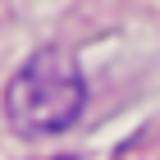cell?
<instances>
[{
    "label": "cell",
    "instance_id": "obj_1",
    "mask_svg": "<svg viewBox=\"0 0 160 160\" xmlns=\"http://www.w3.org/2000/svg\"><path fill=\"white\" fill-rule=\"evenodd\" d=\"M87 105V82L82 69L69 50L46 46L18 64V73L5 87V119L23 137H50L64 133Z\"/></svg>",
    "mask_w": 160,
    "mask_h": 160
}]
</instances>
